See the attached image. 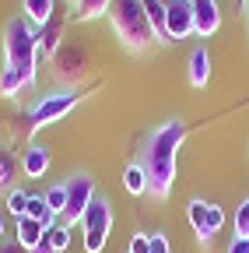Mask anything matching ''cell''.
Returning <instances> with one entry per match:
<instances>
[{"label": "cell", "mask_w": 249, "mask_h": 253, "mask_svg": "<svg viewBox=\"0 0 249 253\" xmlns=\"http://www.w3.org/2000/svg\"><path fill=\"white\" fill-rule=\"evenodd\" d=\"M186 137V123L182 120H169L162 123L158 130L147 137L144 148V172H147V194L154 201H165L172 194V183H176V151Z\"/></svg>", "instance_id": "1"}, {"label": "cell", "mask_w": 249, "mask_h": 253, "mask_svg": "<svg viewBox=\"0 0 249 253\" xmlns=\"http://www.w3.org/2000/svg\"><path fill=\"white\" fill-rule=\"evenodd\" d=\"M106 18L112 21V32H116V39L123 42V49L141 53V49H147L151 42H158L141 0H112V7H109Z\"/></svg>", "instance_id": "2"}, {"label": "cell", "mask_w": 249, "mask_h": 253, "mask_svg": "<svg viewBox=\"0 0 249 253\" xmlns=\"http://www.w3.org/2000/svg\"><path fill=\"white\" fill-rule=\"evenodd\" d=\"M4 56L7 67H18L28 84H36V63H39V32L28 25V18H11L4 28Z\"/></svg>", "instance_id": "3"}, {"label": "cell", "mask_w": 249, "mask_h": 253, "mask_svg": "<svg viewBox=\"0 0 249 253\" xmlns=\"http://www.w3.org/2000/svg\"><path fill=\"white\" fill-rule=\"evenodd\" d=\"M81 232H84V253H102L106 243H109V232H112V208L106 197L95 194L91 208L84 211L81 218Z\"/></svg>", "instance_id": "4"}, {"label": "cell", "mask_w": 249, "mask_h": 253, "mask_svg": "<svg viewBox=\"0 0 249 253\" xmlns=\"http://www.w3.org/2000/svg\"><path fill=\"white\" fill-rule=\"evenodd\" d=\"M67 186V211L60 214V225H81L84 211L91 208V201H95V179H91L88 172H74L71 179H64Z\"/></svg>", "instance_id": "5"}, {"label": "cell", "mask_w": 249, "mask_h": 253, "mask_svg": "<svg viewBox=\"0 0 249 253\" xmlns=\"http://www.w3.org/2000/svg\"><path fill=\"white\" fill-rule=\"evenodd\" d=\"M77 102H81V95H77L74 88L46 95V99H39V106L28 113V130H42V126H49V123H56V120H64Z\"/></svg>", "instance_id": "6"}, {"label": "cell", "mask_w": 249, "mask_h": 253, "mask_svg": "<svg viewBox=\"0 0 249 253\" xmlns=\"http://www.w3.org/2000/svg\"><path fill=\"white\" fill-rule=\"evenodd\" d=\"M186 218H190V225H193V232H197V239L204 246H211V239L225 225V211L217 204H211V201H200V197H193L186 204Z\"/></svg>", "instance_id": "7"}, {"label": "cell", "mask_w": 249, "mask_h": 253, "mask_svg": "<svg viewBox=\"0 0 249 253\" xmlns=\"http://www.w3.org/2000/svg\"><path fill=\"white\" fill-rule=\"evenodd\" d=\"M84 67H88V53L77 46V42H64L56 53H53V74L60 81H81L84 78Z\"/></svg>", "instance_id": "8"}, {"label": "cell", "mask_w": 249, "mask_h": 253, "mask_svg": "<svg viewBox=\"0 0 249 253\" xmlns=\"http://www.w3.org/2000/svg\"><path fill=\"white\" fill-rule=\"evenodd\" d=\"M165 28H169L172 42L193 36V4L190 0H165Z\"/></svg>", "instance_id": "9"}, {"label": "cell", "mask_w": 249, "mask_h": 253, "mask_svg": "<svg viewBox=\"0 0 249 253\" xmlns=\"http://www.w3.org/2000/svg\"><path fill=\"white\" fill-rule=\"evenodd\" d=\"M190 4H193V36H200V39L214 36L221 28V7H217V0H190Z\"/></svg>", "instance_id": "10"}, {"label": "cell", "mask_w": 249, "mask_h": 253, "mask_svg": "<svg viewBox=\"0 0 249 253\" xmlns=\"http://www.w3.org/2000/svg\"><path fill=\"white\" fill-rule=\"evenodd\" d=\"M36 32H39V60H42V56H53L60 46H64V18L53 14V18H49L42 28H36Z\"/></svg>", "instance_id": "11"}, {"label": "cell", "mask_w": 249, "mask_h": 253, "mask_svg": "<svg viewBox=\"0 0 249 253\" xmlns=\"http://www.w3.org/2000/svg\"><path fill=\"white\" fill-rule=\"evenodd\" d=\"M14 236H18V246H21V250H28V253H32V250H36V246L46 239V229L39 225L36 218H28V214H25V218H18V229H14Z\"/></svg>", "instance_id": "12"}, {"label": "cell", "mask_w": 249, "mask_h": 253, "mask_svg": "<svg viewBox=\"0 0 249 253\" xmlns=\"http://www.w3.org/2000/svg\"><path fill=\"white\" fill-rule=\"evenodd\" d=\"M21 169H25V176H28V179L46 176V169H49V151H46L42 144H32V148L21 155Z\"/></svg>", "instance_id": "13"}, {"label": "cell", "mask_w": 249, "mask_h": 253, "mask_svg": "<svg viewBox=\"0 0 249 253\" xmlns=\"http://www.w3.org/2000/svg\"><path fill=\"white\" fill-rule=\"evenodd\" d=\"M141 4H144V11H147L151 28H154V39H158L162 46H169L172 39H169V28H165V0H141Z\"/></svg>", "instance_id": "14"}, {"label": "cell", "mask_w": 249, "mask_h": 253, "mask_svg": "<svg viewBox=\"0 0 249 253\" xmlns=\"http://www.w3.org/2000/svg\"><path fill=\"white\" fill-rule=\"evenodd\" d=\"M207 81H211V56H207L204 46H197L190 53V84L193 88H207Z\"/></svg>", "instance_id": "15"}, {"label": "cell", "mask_w": 249, "mask_h": 253, "mask_svg": "<svg viewBox=\"0 0 249 253\" xmlns=\"http://www.w3.org/2000/svg\"><path fill=\"white\" fill-rule=\"evenodd\" d=\"M112 0H74V21H95L102 14H109Z\"/></svg>", "instance_id": "16"}, {"label": "cell", "mask_w": 249, "mask_h": 253, "mask_svg": "<svg viewBox=\"0 0 249 253\" xmlns=\"http://www.w3.org/2000/svg\"><path fill=\"white\" fill-rule=\"evenodd\" d=\"M25 18H28V25H32V28H42L49 18H53V0H25Z\"/></svg>", "instance_id": "17"}, {"label": "cell", "mask_w": 249, "mask_h": 253, "mask_svg": "<svg viewBox=\"0 0 249 253\" xmlns=\"http://www.w3.org/2000/svg\"><path fill=\"white\" fill-rule=\"evenodd\" d=\"M123 190H127V194H134V197L147 194V172H144L141 162H134V166L123 169Z\"/></svg>", "instance_id": "18"}, {"label": "cell", "mask_w": 249, "mask_h": 253, "mask_svg": "<svg viewBox=\"0 0 249 253\" xmlns=\"http://www.w3.org/2000/svg\"><path fill=\"white\" fill-rule=\"evenodd\" d=\"M21 88H28V78L18 67H7L4 63V71H0V95H4V99H14Z\"/></svg>", "instance_id": "19"}, {"label": "cell", "mask_w": 249, "mask_h": 253, "mask_svg": "<svg viewBox=\"0 0 249 253\" xmlns=\"http://www.w3.org/2000/svg\"><path fill=\"white\" fill-rule=\"evenodd\" d=\"M28 197H32V194H25V190H7V211H11V218L18 221V218H25L28 214Z\"/></svg>", "instance_id": "20"}, {"label": "cell", "mask_w": 249, "mask_h": 253, "mask_svg": "<svg viewBox=\"0 0 249 253\" xmlns=\"http://www.w3.org/2000/svg\"><path fill=\"white\" fill-rule=\"evenodd\" d=\"M42 197H46V204L53 208V214H56V218L64 214V211H67V186H64V183H56V186H49V190H46Z\"/></svg>", "instance_id": "21"}, {"label": "cell", "mask_w": 249, "mask_h": 253, "mask_svg": "<svg viewBox=\"0 0 249 253\" xmlns=\"http://www.w3.org/2000/svg\"><path fill=\"white\" fill-rule=\"evenodd\" d=\"M46 243H49L56 253H64V250L71 246V229H67V225H53V229L46 232Z\"/></svg>", "instance_id": "22"}, {"label": "cell", "mask_w": 249, "mask_h": 253, "mask_svg": "<svg viewBox=\"0 0 249 253\" xmlns=\"http://www.w3.org/2000/svg\"><path fill=\"white\" fill-rule=\"evenodd\" d=\"M235 236H242V239H249V197L235 208Z\"/></svg>", "instance_id": "23"}, {"label": "cell", "mask_w": 249, "mask_h": 253, "mask_svg": "<svg viewBox=\"0 0 249 253\" xmlns=\"http://www.w3.org/2000/svg\"><path fill=\"white\" fill-rule=\"evenodd\" d=\"M127 253H151V236H147V232H137V236L130 239Z\"/></svg>", "instance_id": "24"}, {"label": "cell", "mask_w": 249, "mask_h": 253, "mask_svg": "<svg viewBox=\"0 0 249 253\" xmlns=\"http://www.w3.org/2000/svg\"><path fill=\"white\" fill-rule=\"evenodd\" d=\"M11 176H14V166L7 162V158H0V190H14L11 186Z\"/></svg>", "instance_id": "25"}, {"label": "cell", "mask_w": 249, "mask_h": 253, "mask_svg": "<svg viewBox=\"0 0 249 253\" xmlns=\"http://www.w3.org/2000/svg\"><path fill=\"white\" fill-rule=\"evenodd\" d=\"M151 253H172L169 250V239L162 232H151Z\"/></svg>", "instance_id": "26"}, {"label": "cell", "mask_w": 249, "mask_h": 253, "mask_svg": "<svg viewBox=\"0 0 249 253\" xmlns=\"http://www.w3.org/2000/svg\"><path fill=\"white\" fill-rule=\"evenodd\" d=\"M225 253H249V239H242V236H232V243L225 246Z\"/></svg>", "instance_id": "27"}, {"label": "cell", "mask_w": 249, "mask_h": 253, "mask_svg": "<svg viewBox=\"0 0 249 253\" xmlns=\"http://www.w3.org/2000/svg\"><path fill=\"white\" fill-rule=\"evenodd\" d=\"M0 253H28V250H21L18 239H14V243H7V246H0Z\"/></svg>", "instance_id": "28"}, {"label": "cell", "mask_w": 249, "mask_h": 253, "mask_svg": "<svg viewBox=\"0 0 249 253\" xmlns=\"http://www.w3.org/2000/svg\"><path fill=\"white\" fill-rule=\"evenodd\" d=\"M32 253H56V250H53V246H49V243H46V239H42V243H39V246H36V250H32Z\"/></svg>", "instance_id": "29"}, {"label": "cell", "mask_w": 249, "mask_h": 253, "mask_svg": "<svg viewBox=\"0 0 249 253\" xmlns=\"http://www.w3.org/2000/svg\"><path fill=\"white\" fill-rule=\"evenodd\" d=\"M0 236H4V218H0Z\"/></svg>", "instance_id": "30"}, {"label": "cell", "mask_w": 249, "mask_h": 253, "mask_svg": "<svg viewBox=\"0 0 249 253\" xmlns=\"http://www.w3.org/2000/svg\"><path fill=\"white\" fill-rule=\"evenodd\" d=\"M239 4H246V0H239Z\"/></svg>", "instance_id": "31"}, {"label": "cell", "mask_w": 249, "mask_h": 253, "mask_svg": "<svg viewBox=\"0 0 249 253\" xmlns=\"http://www.w3.org/2000/svg\"><path fill=\"white\" fill-rule=\"evenodd\" d=\"M246 7H249V0H246Z\"/></svg>", "instance_id": "32"}]
</instances>
